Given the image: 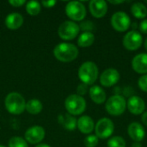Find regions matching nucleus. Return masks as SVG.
Returning a JSON list of instances; mask_svg holds the SVG:
<instances>
[{"mask_svg":"<svg viewBox=\"0 0 147 147\" xmlns=\"http://www.w3.org/2000/svg\"><path fill=\"white\" fill-rule=\"evenodd\" d=\"M53 55L61 62H71L77 59L78 49L71 43H59L54 47Z\"/></svg>","mask_w":147,"mask_h":147,"instance_id":"nucleus-1","label":"nucleus"},{"mask_svg":"<svg viewBox=\"0 0 147 147\" xmlns=\"http://www.w3.org/2000/svg\"><path fill=\"white\" fill-rule=\"evenodd\" d=\"M4 105L7 111L12 115H20L26 109V102L23 96L17 92H11L5 97Z\"/></svg>","mask_w":147,"mask_h":147,"instance_id":"nucleus-2","label":"nucleus"},{"mask_svg":"<svg viewBox=\"0 0 147 147\" xmlns=\"http://www.w3.org/2000/svg\"><path fill=\"white\" fill-rule=\"evenodd\" d=\"M78 78L83 84H93L98 78V67L92 61H86L78 69Z\"/></svg>","mask_w":147,"mask_h":147,"instance_id":"nucleus-3","label":"nucleus"},{"mask_svg":"<svg viewBox=\"0 0 147 147\" xmlns=\"http://www.w3.org/2000/svg\"><path fill=\"white\" fill-rule=\"evenodd\" d=\"M127 109V101L124 96L121 95H114L110 96L106 103V111L113 116H119L122 115Z\"/></svg>","mask_w":147,"mask_h":147,"instance_id":"nucleus-4","label":"nucleus"},{"mask_svg":"<svg viewBox=\"0 0 147 147\" xmlns=\"http://www.w3.org/2000/svg\"><path fill=\"white\" fill-rule=\"evenodd\" d=\"M65 107L71 115H79L84 112L86 102L83 96H78V94H72L65 99Z\"/></svg>","mask_w":147,"mask_h":147,"instance_id":"nucleus-5","label":"nucleus"},{"mask_svg":"<svg viewBox=\"0 0 147 147\" xmlns=\"http://www.w3.org/2000/svg\"><path fill=\"white\" fill-rule=\"evenodd\" d=\"M79 31V25L72 21H65L62 22L58 29L59 37L65 40H70L76 38Z\"/></svg>","mask_w":147,"mask_h":147,"instance_id":"nucleus-6","label":"nucleus"},{"mask_svg":"<svg viewBox=\"0 0 147 147\" xmlns=\"http://www.w3.org/2000/svg\"><path fill=\"white\" fill-rule=\"evenodd\" d=\"M110 22L115 30L118 32H125L130 28L131 19L126 12L117 11L112 15Z\"/></svg>","mask_w":147,"mask_h":147,"instance_id":"nucleus-7","label":"nucleus"},{"mask_svg":"<svg viewBox=\"0 0 147 147\" xmlns=\"http://www.w3.org/2000/svg\"><path fill=\"white\" fill-rule=\"evenodd\" d=\"M115 130L113 121L109 118L100 119L95 126L96 136L101 140H106L112 136Z\"/></svg>","mask_w":147,"mask_h":147,"instance_id":"nucleus-8","label":"nucleus"},{"mask_svg":"<svg viewBox=\"0 0 147 147\" xmlns=\"http://www.w3.org/2000/svg\"><path fill=\"white\" fill-rule=\"evenodd\" d=\"M65 13L72 21H82L86 16V9L81 2L71 1L66 4Z\"/></svg>","mask_w":147,"mask_h":147,"instance_id":"nucleus-9","label":"nucleus"},{"mask_svg":"<svg viewBox=\"0 0 147 147\" xmlns=\"http://www.w3.org/2000/svg\"><path fill=\"white\" fill-rule=\"evenodd\" d=\"M143 42V37L141 34L136 30H131L127 32L123 38V46L127 50L136 51L138 50Z\"/></svg>","mask_w":147,"mask_h":147,"instance_id":"nucleus-10","label":"nucleus"},{"mask_svg":"<svg viewBox=\"0 0 147 147\" xmlns=\"http://www.w3.org/2000/svg\"><path fill=\"white\" fill-rule=\"evenodd\" d=\"M121 75L115 68L106 69L100 76V83L104 87H112L120 80Z\"/></svg>","mask_w":147,"mask_h":147,"instance_id":"nucleus-11","label":"nucleus"},{"mask_svg":"<svg viewBox=\"0 0 147 147\" xmlns=\"http://www.w3.org/2000/svg\"><path fill=\"white\" fill-rule=\"evenodd\" d=\"M45 137V130L40 126L29 127L25 133V140L30 144H39Z\"/></svg>","mask_w":147,"mask_h":147,"instance_id":"nucleus-12","label":"nucleus"},{"mask_svg":"<svg viewBox=\"0 0 147 147\" xmlns=\"http://www.w3.org/2000/svg\"><path fill=\"white\" fill-rule=\"evenodd\" d=\"M127 107L131 114L139 115L144 113L146 109V103L141 97L138 96H133L128 98L127 102Z\"/></svg>","mask_w":147,"mask_h":147,"instance_id":"nucleus-13","label":"nucleus"},{"mask_svg":"<svg viewBox=\"0 0 147 147\" xmlns=\"http://www.w3.org/2000/svg\"><path fill=\"white\" fill-rule=\"evenodd\" d=\"M91 15L96 18L103 17L108 12V4L103 0H92L89 4Z\"/></svg>","mask_w":147,"mask_h":147,"instance_id":"nucleus-14","label":"nucleus"},{"mask_svg":"<svg viewBox=\"0 0 147 147\" xmlns=\"http://www.w3.org/2000/svg\"><path fill=\"white\" fill-rule=\"evenodd\" d=\"M127 134L134 142H141L146 136L144 127L139 122H132L127 127Z\"/></svg>","mask_w":147,"mask_h":147,"instance_id":"nucleus-15","label":"nucleus"},{"mask_svg":"<svg viewBox=\"0 0 147 147\" xmlns=\"http://www.w3.org/2000/svg\"><path fill=\"white\" fill-rule=\"evenodd\" d=\"M132 68L139 74L147 73V53H139L132 59Z\"/></svg>","mask_w":147,"mask_h":147,"instance_id":"nucleus-16","label":"nucleus"},{"mask_svg":"<svg viewBox=\"0 0 147 147\" xmlns=\"http://www.w3.org/2000/svg\"><path fill=\"white\" fill-rule=\"evenodd\" d=\"M77 127L82 134H89L95 129V123L93 119L89 115H83L78 120Z\"/></svg>","mask_w":147,"mask_h":147,"instance_id":"nucleus-17","label":"nucleus"},{"mask_svg":"<svg viewBox=\"0 0 147 147\" xmlns=\"http://www.w3.org/2000/svg\"><path fill=\"white\" fill-rule=\"evenodd\" d=\"M23 23V17L17 12L9 14L5 18V25L8 28L15 30L19 28Z\"/></svg>","mask_w":147,"mask_h":147,"instance_id":"nucleus-18","label":"nucleus"},{"mask_svg":"<svg viewBox=\"0 0 147 147\" xmlns=\"http://www.w3.org/2000/svg\"><path fill=\"white\" fill-rule=\"evenodd\" d=\"M90 96L91 100L96 103V104H102L106 102V92L104 90L98 86V85H93L90 89Z\"/></svg>","mask_w":147,"mask_h":147,"instance_id":"nucleus-19","label":"nucleus"},{"mask_svg":"<svg viewBox=\"0 0 147 147\" xmlns=\"http://www.w3.org/2000/svg\"><path fill=\"white\" fill-rule=\"evenodd\" d=\"M59 122L68 131H73L77 127L78 121L70 114L59 115Z\"/></svg>","mask_w":147,"mask_h":147,"instance_id":"nucleus-20","label":"nucleus"},{"mask_svg":"<svg viewBox=\"0 0 147 147\" xmlns=\"http://www.w3.org/2000/svg\"><path fill=\"white\" fill-rule=\"evenodd\" d=\"M131 12L137 19H144L147 16V7L143 3L137 2L132 5Z\"/></svg>","mask_w":147,"mask_h":147,"instance_id":"nucleus-21","label":"nucleus"},{"mask_svg":"<svg viewBox=\"0 0 147 147\" xmlns=\"http://www.w3.org/2000/svg\"><path fill=\"white\" fill-rule=\"evenodd\" d=\"M94 41L95 35L91 32H83L78 39V45L81 47H90Z\"/></svg>","mask_w":147,"mask_h":147,"instance_id":"nucleus-22","label":"nucleus"},{"mask_svg":"<svg viewBox=\"0 0 147 147\" xmlns=\"http://www.w3.org/2000/svg\"><path fill=\"white\" fill-rule=\"evenodd\" d=\"M25 109L31 115H37L42 110V103L37 99H31L26 102Z\"/></svg>","mask_w":147,"mask_h":147,"instance_id":"nucleus-23","label":"nucleus"},{"mask_svg":"<svg viewBox=\"0 0 147 147\" xmlns=\"http://www.w3.org/2000/svg\"><path fill=\"white\" fill-rule=\"evenodd\" d=\"M26 10L30 16H36L40 11V3L37 1H29L26 4Z\"/></svg>","mask_w":147,"mask_h":147,"instance_id":"nucleus-24","label":"nucleus"},{"mask_svg":"<svg viewBox=\"0 0 147 147\" xmlns=\"http://www.w3.org/2000/svg\"><path fill=\"white\" fill-rule=\"evenodd\" d=\"M108 147H126V141L121 136H114L109 140Z\"/></svg>","mask_w":147,"mask_h":147,"instance_id":"nucleus-25","label":"nucleus"},{"mask_svg":"<svg viewBox=\"0 0 147 147\" xmlns=\"http://www.w3.org/2000/svg\"><path fill=\"white\" fill-rule=\"evenodd\" d=\"M9 147H28L27 141L18 136L12 137L9 141Z\"/></svg>","mask_w":147,"mask_h":147,"instance_id":"nucleus-26","label":"nucleus"},{"mask_svg":"<svg viewBox=\"0 0 147 147\" xmlns=\"http://www.w3.org/2000/svg\"><path fill=\"white\" fill-rule=\"evenodd\" d=\"M98 141H99V139L96 135L92 134V135L87 136L84 139V143L86 147H96L98 145Z\"/></svg>","mask_w":147,"mask_h":147,"instance_id":"nucleus-27","label":"nucleus"},{"mask_svg":"<svg viewBox=\"0 0 147 147\" xmlns=\"http://www.w3.org/2000/svg\"><path fill=\"white\" fill-rule=\"evenodd\" d=\"M138 85H139V88L144 91V92H146L147 93V74H145L143 76H141L139 80H138Z\"/></svg>","mask_w":147,"mask_h":147,"instance_id":"nucleus-28","label":"nucleus"},{"mask_svg":"<svg viewBox=\"0 0 147 147\" xmlns=\"http://www.w3.org/2000/svg\"><path fill=\"white\" fill-rule=\"evenodd\" d=\"M79 28L81 29H83L84 32H90V30H92L94 28V24L90 22V21H86L81 23V25L79 26Z\"/></svg>","mask_w":147,"mask_h":147,"instance_id":"nucleus-29","label":"nucleus"},{"mask_svg":"<svg viewBox=\"0 0 147 147\" xmlns=\"http://www.w3.org/2000/svg\"><path fill=\"white\" fill-rule=\"evenodd\" d=\"M87 90H88V85L85 84H83L81 83L78 88H77V92H78V96H84L86 93H87Z\"/></svg>","mask_w":147,"mask_h":147,"instance_id":"nucleus-30","label":"nucleus"},{"mask_svg":"<svg viewBox=\"0 0 147 147\" xmlns=\"http://www.w3.org/2000/svg\"><path fill=\"white\" fill-rule=\"evenodd\" d=\"M140 30L143 33V34H147V19H144L139 26Z\"/></svg>","mask_w":147,"mask_h":147,"instance_id":"nucleus-31","label":"nucleus"},{"mask_svg":"<svg viewBox=\"0 0 147 147\" xmlns=\"http://www.w3.org/2000/svg\"><path fill=\"white\" fill-rule=\"evenodd\" d=\"M9 3L14 7H20L26 3V1L25 0H9Z\"/></svg>","mask_w":147,"mask_h":147,"instance_id":"nucleus-32","label":"nucleus"},{"mask_svg":"<svg viewBox=\"0 0 147 147\" xmlns=\"http://www.w3.org/2000/svg\"><path fill=\"white\" fill-rule=\"evenodd\" d=\"M56 1L55 0H50V1H42L41 2V4L44 6V7H46V8H51V7H53V5H55L56 4Z\"/></svg>","mask_w":147,"mask_h":147,"instance_id":"nucleus-33","label":"nucleus"},{"mask_svg":"<svg viewBox=\"0 0 147 147\" xmlns=\"http://www.w3.org/2000/svg\"><path fill=\"white\" fill-rule=\"evenodd\" d=\"M134 90V89H133L132 87H130V86L126 87L125 90H124V96H129V97L134 96V95H132V94L130 93V90Z\"/></svg>","mask_w":147,"mask_h":147,"instance_id":"nucleus-34","label":"nucleus"},{"mask_svg":"<svg viewBox=\"0 0 147 147\" xmlns=\"http://www.w3.org/2000/svg\"><path fill=\"white\" fill-rule=\"evenodd\" d=\"M141 120H142L143 124H145L147 127V111H146L145 113H143L142 117H141Z\"/></svg>","mask_w":147,"mask_h":147,"instance_id":"nucleus-35","label":"nucleus"},{"mask_svg":"<svg viewBox=\"0 0 147 147\" xmlns=\"http://www.w3.org/2000/svg\"><path fill=\"white\" fill-rule=\"evenodd\" d=\"M113 91H114L115 95H121V87H115V89H114Z\"/></svg>","mask_w":147,"mask_h":147,"instance_id":"nucleus-36","label":"nucleus"},{"mask_svg":"<svg viewBox=\"0 0 147 147\" xmlns=\"http://www.w3.org/2000/svg\"><path fill=\"white\" fill-rule=\"evenodd\" d=\"M131 147H142V145L140 142H134Z\"/></svg>","mask_w":147,"mask_h":147,"instance_id":"nucleus-37","label":"nucleus"},{"mask_svg":"<svg viewBox=\"0 0 147 147\" xmlns=\"http://www.w3.org/2000/svg\"><path fill=\"white\" fill-rule=\"evenodd\" d=\"M109 3H112V4H120V3H124V1H109Z\"/></svg>","mask_w":147,"mask_h":147,"instance_id":"nucleus-38","label":"nucleus"},{"mask_svg":"<svg viewBox=\"0 0 147 147\" xmlns=\"http://www.w3.org/2000/svg\"><path fill=\"white\" fill-rule=\"evenodd\" d=\"M35 147H51L50 146H48V145H47V144H39V145H37Z\"/></svg>","mask_w":147,"mask_h":147,"instance_id":"nucleus-39","label":"nucleus"},{"mask_svg":"<svg viewBox=\"0 0 147 147\" xmlns=\"http://www.w3.org/2000/svg\"><path fill=\"white\" fill-rule=\"evenodd\" d=\"M145 48H146V50L147 51V38L146 39V40H145Z\"/></svg>","mask_w":147,"mask_h":147,"instance_id":"nucleus-40","label":"nucleus"},{"mask_svg":"<svg viewBox=\"0 0 147 147\" xmlns=\"http://www.w3.org/2000/svg\"><path fill=\"white\" fill-rule=\"evenodd\" d=\"M133 27H134V28H137V24H136V23L133 24Z\"/></svg>","mask_w":147,"mask_h":147,"instance_id":"nucleus-41","label":"nucleus"},{"mask_svg":"<svg viewBox=\"0 0 147 147\" xmlns=\"http://www.w3.org/2000/svg\"><path fill=\"white\" fill-rule=\"evenodd\" d=\"M0 147H5V146H1V145H0Z\"/></svg>","mask_w":147,"mask_h":147,"instance_id":"nucleus-42","label":"nucleus"}]
</instances>
